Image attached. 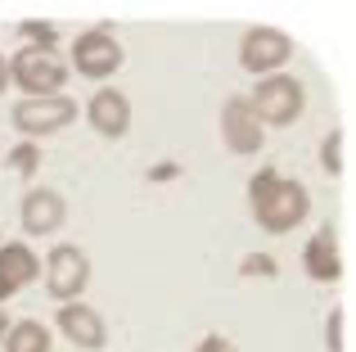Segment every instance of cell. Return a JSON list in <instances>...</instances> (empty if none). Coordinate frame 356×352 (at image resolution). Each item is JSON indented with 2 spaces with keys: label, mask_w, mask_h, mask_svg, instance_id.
<instances>
[{
  "label": "cell",
  "mask_w": 356,
  "mask_h": 352,
  "mask_svg": "<svg viewBox=\"0 0 356 352\" xmlns=\"http://www.w3.org/2000/svg\"><path fill=\"white\" fill-rule=\"evenodd\" d=\"M248 212L261 235H293L312 217V190L298 176H284L280 168L261 163L248 176Z\"/></svg>",
  "instance_id": "1"
},
{
  "label": "cell",
  "mask_w": 356,
  "mask_h": 352,
  "mask_svg": "<svg viewBox=\"0 0 356 352\" xmlns=\"http://www.w3.org/2000/svg\"><path fill=\"white\" fill-rule=\"evenodd\" d=\"M68 54H72L68 72H77L81 81H99V86H108V77H118L122 63H127V50H122V41H118V27L108 23V18L72 36Z\"/></svg>",
  "instance_id": "2"
},
{
  "label": "cell",
  "mask_w": 356,
  "mask_h": 352,
  "mask_svg": "<svg viewBox=\"0 0 356 352\" xmlns=\"http://www.w3.org/2000/svg\"><path fill=\"white\" fill-rule=\"evenodd\" d=\"M90 275H95L90 253L81 244H72V239L50 244V253L41 257V280H45V294H50L54 303H77V298H86Z\"/></svg>",
  "instance_id": "3"
},
{
  "label": "cell",
  "mask_w": 356,
  "mask_h": 352,
  "mask_svg": "<svg viewBox=\"0 0 356 352\" xmlns=\"http://www.w3.org/2000/svg\"><path fill=\"white\" fill-rule=\"evenodd\" d=\"M68 59L50 50H32V45H18L9 54V86L23 90L18 99H41V95H63L68 86Z\"/></svg>",
  "instance_id": "4"
},
{
  "label": "cell",
  "mask_w": 356,
  "mask_h": 352,
  "mask_svg": "<svg viewBox=\"0 0 356 352\" xmlns=\"http://www.w3.org/2000/svg\"><path fill=\"white\" fill-rule=\"evenodd\" d=\"M81 118V104L63 90V95H41V99H14L9 109V127L18 131V141H50L63 127H72Z\"/></svg>",
  "instance_id": "5"
},
{
  "label": "cell",
  "mask_w": 356,
  "mask_h": 352,
  "mask_svg": "<svg viewBox=\"0 0 356 352\" xmlns=\"http://www.w3.org/2000/svg\"><path fill=\"white\" fill-rule=\"evenodd\" d=\"M298 54L293 36L284 27H270V23H257V27H243L239 36V68L248 77H275V72L289 68V59Z\"/></svg>",
  "instance_id": "6"
},
{
  "label": "cell",
  "mask_w": 356,
  "mask_h": 352,
  "mask_svg": "<svg viewBox=\"0 0 356 352\" xmlns=\"http://www.w3.org/2000/svg\"><path fill=\"white\" fill-rule=\"evenodd\" d=\"M248 104L261 127H293L307 113V86L289 72H275V77H261L248 90Z\"/></svg>",
  "instance_id": "7"
},
{
  "label": "cell",
  "mask_w": 356,
  "mask_h": 352,
  "mask_svg": "<svg viewBox=\"0 0 356 352\" xmlns=\"http://www.w3.org/2000/svg\"><path fill=\"white\" fill-rule=\"evenodd\" d=\"M221 145L235 159H257L266 150V127L257 122L248 95H226V104H221Z\"/></svg>",
  "instance_id": "8"
},
{
  "label": "cell",
  "mask_w": 356,
  "mask_h": 352,
  "mask_svg": "<svg viewBox=\"0 0 356 352\" xmlns=\"http://www.w3.org/2000/svg\"><path fill=\"white\" fill-rule=\"evenodd\" d=\"M63 221H68V199L50 185H27L23 199H18V226H23L27 239H45L59 235Z\"/></svg>",
  "instance_id": "9"
},
{
  "label": "cell",
  "mask_w": 356,
  "mask_h": 352,
  "mask_svg": "<svg viewBox=\"0 0 356 352\" xmlns=\"http://www.w3.org/2000/svg\"><path fill=\"white\" fill-rule=\"evenodd\" d=\"M54 335H63L77 352H104L108 348V321L99 317L86 298L59 303V307H54Z\"/></svg>",
  "instance_id": "10"
},
{
  "label": "cell",
  "mask_w": 356,
  "mask_h": 352,
  "mask_svg": "<svg viewBox=\"0 0 356 352\" xmlns=\"http://www.w3.org/2000/svg\"><path fill=\"white\" fill-rule=\"evenodd\" d=\"M131 118H136V109H131L127 90H118V86L90 90V99H86V127L95 136H104V141H127Z\"/></svg>",
  "instance_id": "11"
},
{
  "label": "cell",
  "mask_w": 356,
  "mask_h": 352,
  "mask_svg": "<svg viewBox=\"0 0 356 352\" xmlns=\"http://www.w3.org/2000/svg\"><path fill=\"white\" fill-rule=\"evenodd\" d=\"M302 271H307V280H316V285H339L343 280V248H339V230H334V221H321L316 235H307Z\"/></svg>",
  "instance_id": "12"
},
{
  "label": "cell",
  "mask_w": 356,
  "mask_h": 352,
  "mask_svg": "<svg viewBox=\"0 0 356 352\" xmlns=\"http://www.w3.org/2000/svg\"><path fill=\"white\" fill-rule=\"evenodd\" d=\"M0 275H5L14 289H27V285L41 280V253H36L27 239H0Z\"/></svg>",
  "instance_id": "13"
},
{
  "label": "cell",
  "mask_w": 356,
  "mask_h": 352,
  "mask_svg": "<svg viewBox=\"0 0 356 352\" xmlns=\"http://www.w3.org/2000/svg\"><path fill=\"white\" fill-rule=\"evenodd\" d=\"M5 352H54V330L36 317H23V321H9L5 339H0Z\"/></svg>",
  "instance_id": "14"
},
{
  "label": "cell",
  "mask_w": 356,
  "mask_h": 352,
  "mask_svg": "<svg viewBox=\"0 0 356 352\" xmlns=\"http://www.w3.org/2000/svg\"><path fill=\"white\" fill-rule=\"evenodd\" d=\"M41 163H45V150L36 141H18L14 150L5 154V168L18 176V181H32L36 172H41Z\"/></svg>",
  "instance_id": "15"
},
{
  "label": "cell",
  "mask_w": 356,
  "mask_h": 352,
  "mask_svg": "<svg viewBox=\"0 0 356 352\" xmlns=\"http://www.w3.org/2000/svg\"><path fill=\"white\" fill-rule=\"evenodd\" d=\"M321 172L325 176L348 172V131H343V127H334V131L321 141Z\"/></svg>",
  "instance_id": "16"
},
{
  "label": "cell",
  "mask_w": 356,
  "mask_h": 352,
  "mask_svg": "<svg viewBox=\"0 0 356 352\" xmlns=\"http://www.w3.org/2000/svg\"><path fill=\"white\" fill-rule=\"evenodd\" d=\"M18 41L32 45V50L59 54V27H54V23H41V18H23V23H18Z\"/></svg>",
  "instance_id": "17"
},
{
  "label": "cell",
  "mask_w": 356,
  "mask_h": 352,
  "mask_svg": "<svg viewBox=\"0 0 356 352\" xmlns=\"http://www.w3.org/2000/svg\"><path fill=\"white\" fill-rule=\"evenodd\" d=\"M325 352H348V307H334L325 317Z\"/></svg>",
  "instance_id": "18"
},
{
  "label": "cell",
  "mask_w": 356,
  "mask_h": 352,
  "mask_svg": "<svg viewBox=\"0 0 356 352\" xmlns=\"http://www.w3.org/2000/svg\"><path fill=\"white\" fill-rule=\"evenodd\" d=\"M239 275H261V280H275V275H280V262L270 253H243L239 257Z\"/></svg>",
  "instance_id": "19"
},
{
  "label": "cell",
  "mask_w": 356,
  "mask_h": 352,
  "mask_svg": "<svg viewBox=\"0 0 356 352\" xmlns=\"http://www.w3.org/2000/svg\"><path fill=\"white\" fill-rule=\"evenodd\" d=\"M194 352H235V344H230L226 335H203V344Z\"/></svg>",
  "instance_id": "20"
},
{
  "label": "cell",
  "mask_w": 356,
  "mask_h": 352,
  "mask_svg": "<svg viewBox=\"0 0 356 352\" xmlns=\"http://www.w3.org/2000/svg\"><path fill=\"white\" fill-rule=\"evenodd\" d=\"M9 90V54H0V95Z\"/></svg>",
  "instance_id": "21"
},
{
  "label": "cell",
  "mask_w": 356,
  "mask_h": 352,
  "mask_svg": "<svg viewBox=\"0 0 356 352\" xmlns=\"http://www.w3.org/2000/svg\"><path fill=\"white\" fill-rule=\"evenodd\" d=\"M14 294H18V289H14V285H9V280H5V275H0V307H5V303H9V298H14Z\"/></svg>",
  "instance_id": "22"
},
{
  "label": "cell",
  "mask_w": 356,
  "mask_h": 352,
  "mask_svg": "<svg viewBox=\"0 0 356 352\" xmlns=\"http://www.w3.org/2000/svg\"><path fill=\"white\" fill-rule=\"evenodd\" d=\"M5 330H9V312L0 307V339H5Z\"/></svg>",
  "instance_id": "23"
}]
</instances>
